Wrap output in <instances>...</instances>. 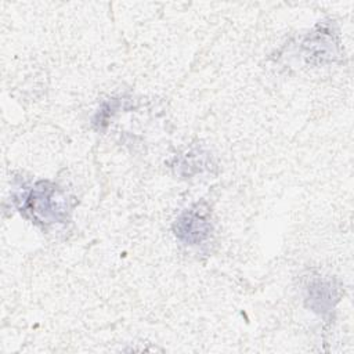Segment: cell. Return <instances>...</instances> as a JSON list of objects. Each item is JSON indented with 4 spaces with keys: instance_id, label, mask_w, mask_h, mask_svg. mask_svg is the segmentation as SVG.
Instances as JSON below:
<instances>
[{
    "instance_id": "3",
    "label": "cell",
    "mask_w": 354,
    "mask_h": 354,
    "mask_svg": "<svg viewBox=\"0 0 354 354\" xmlns=\"http://www.w3.org/2000/svg\"><path fill=\"white\" fill-rule=\"evenodd\" d=\"M335 293L333 289H330V285L326 283L325 281H317L310 285L308 288V300H310V307L319 313L325 314L326 311H330L333 307V300Z\"/></svg>"
},
{
    "instance_id": "2",
    "label": "cell",
    "mask_w": 354,
    "mask_h": 354,
    "mask_svg": "<svg viewBox=\"0 0 354 354\" xmlns=\"http://www.w3.org/2000/svg\"><path fill=\"white\" fill-rule=\"evenodd\" d=\"M173 231L185 245H199L207 239L213 231L209 207L196 203L183 212L174 221Z\"/></svg>"
},
{
    "instance_id": "1",
    "label": "cell",
    "mask_w": 354,
    "mask_h": 354,
    "mask_svg": "<svg viewBox=\"0 0 354 354\" xmlns=\"http://www.w3.org/2000/svg\"><path fill=\"white\" fill-rule=\"evenodd\" d=\"M21 212L30 214L36 223H62L68 217L69 199L55 185L37 181L24 198Z\"/></svg>"
}]
</instances>
